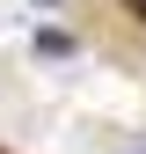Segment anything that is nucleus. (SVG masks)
<instances>
[{"label": "nucleus", "mask_w": 146, "mask_h": 154, "mask_svg": "<svg viewBox=\"0 0 146 154\" xmlns=\"http://www.w3.org/2000/svg\"><path fill=\"white\" fill-rule=\"evenodd\" d=\"M36 8H59V0H36Z\"/></svg>", "instance_id": "2"}, {"label": "nucleus", "mask_w": 146, "mask_h": 154, "mask_svg": "<svg viewBox=\"0 0 146 154\" xmlns=\"http://www.w3.org/2000/svg\"><path fill=\"white\" fill-rule=\"evenodd\" d=\"M132 8H139V15H146V0H132Z\"/></svg>", "instance_id": "3"}, {"label": "nucleus", "mask_w": 146, "mask_h": 154, "mask_svg": "<svg viewBox=\"0 0 146 154\" xmlns=\"http://www.w3.org/2000/svg\"><path fill=\"white\" fill-rule=\"evenodd\" d=\"M36 51H44V59H66V51H73V37H66V29H44V37H36Z\"/></svg>", "instance_id": "1"}]
</instances>
